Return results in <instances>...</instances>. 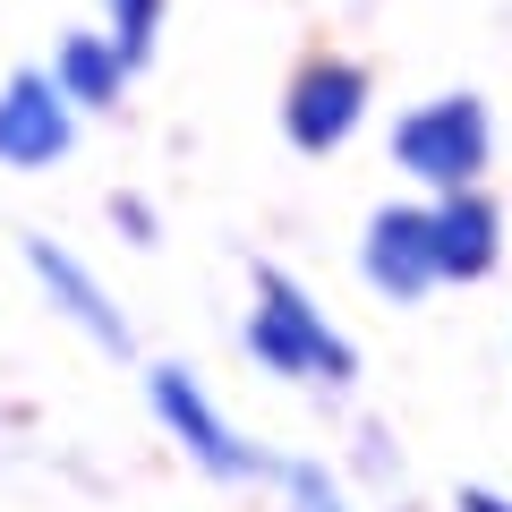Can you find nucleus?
<instances>
[{
  "mask_svg": "<svg viewBox=\"0 0 512 512\" xmlns=\"http://www.w3.org/2000/svg\"><path fill=\"white\" fill-rule=\"evenodd\" d=\"M239 342H248V359L265 367V376H282V384H308V393H350V384H359V350L333 333V316L316 308L282 265H256V308H248V325H239Z\"/></svg>",
  "mask_w": 512,
  "mask_h": 512,
  "instance_id": "obj_1",
  "label": "nucleus"
},
{
  "mask_svg": "<svg viewBox=\"0 0 512 512\" xmlns=\"http://www.w3.org/2000/svg\"><path fill=\"white\" fill-rule=\"evenodd\" d=\"M487 154H495V120H487L478 94H436V103L402 111V128H393V163H402L410 180H427L436 197L478 188Z\"/></svg>",
  "mask_w": 512,
  "mask_h": 512,
  "instance_id": "obj_2",
  "label": "nucleus"
},
{
  "mask_svg": "<svg viewBox=\"0 0 512 512\" xmlns=\"http://www.w3.org/2000/svg\"><path fill=\"white\" fill-rule=\"evenodd\" d=\"M146 410L171 427V436H180V453L197 461L205 478H256V470H265V453H256V444L239 436L231 419H222V402L205 393L197 367L154 359V367H146Z\"/></svg>",
  "mask_w": 512,
  "mask_h": 512,
  "instance_id": "obj_3",
  "label": "nucleus"
},
{
  "mask_svg": "<svg viewBox=\"0 0 512 512\" xmlns=\"http://www.w3.org/2000/svg\"><path fill=\"white\" fill-rule=\"evenodd\" d=\"M367 69L359 60H308V69L291 77V94H282V137H291L299 154H333L350 137V128L367 120Z\"/></svg>",
  "mask_w": 512,
  "mask_h": 512,
  "instance_id": "obj_4",
  "label": "nucleus"
},
{
  "mask_svg": "<svg viewBox=\"0 0 512 512\" xmlns=\"http://www.w3.org/2000/svg\"><path fill=\"white\" fill-rule=\"evenodd\" d=\"M77 146V111L52 94L43 69H9L0 77V163L9 171H52Z\"/></svg>",
  "mask_w": 512,
  "mask_h": 512,
  "instance_id": "obj_5",
  "label": "nucleus"
},
{
  "mask_svg": "<svg viewBox=\"0 0 512 512\" xmlns=\"http://www.w3.org/2000/svg\"><path fill=\"white\" fill-rule=\"evenodd\" d=\"M359 274L376 299L410 308L436 291V248H427V205H376L359 231Z\"/></svg>",
  "mask_w": 512,
  "mask_h": 512,
  "instance_id": "obj_6",
  "label": "nucleus"
},
{
  "mask_svg": "<svg viewBox=\"0 0 512 512\" xmlns=\"http://www.w3.org/2000/svg\"><path fill=\"white\" fill-rule=\"evenodd\" d=\"M18 248H26V265H35V282H43V299H52V308L69 316V325L86 333L94 350H111V359H128V350H137V333H128V316H120V299H111L103 282H94L86 265H77L69 248H60V239H43V231H26Z\"/></svg>",
  "mask_w": 512,
  "mask_h": 512,
  "instance_id": "obj_7",
  "label": "nucleus"
},
{
  "mask_svg": "<svg viewBox=\"0 0 512 512\" xmlns=\"http://www.w3.org/2000/svg\"><path fill=\"white\" fill-rule=\"evenodd\" d=\"M427 248H436V282H487L504 265V205L487 188H453L427 205Z\"/></svg>",
  "mask_w": 512,
  "mask_h": 512,
  "instance_id": "obj_8",
  "label": "nucleus"
},
{
  "mask_svg": "<svg viewBox=\"0 0 512 512\" xmlns=\"http://www.w3.org/2000/svg\"><path fill=\"white\" fill-rule=\"evenodd\" d=\"M43 77H52V94H60L69 111H111V103L128 94L120 52H111L103 35H86V26H69V35L52 43V69H43Z\"/></svg>",
  "mask_w": 512,
  "mask_h": 512,
  "instance_id": "obj_9",
  "label": "nucleus"
},
{
  "mask_svg": "<svg viewBox=\"0 0 512 512\" xmlns=\"http://www.w3.org/2000/svg\"><path fill=\"white\" fill-rule=\"evenodd\" d=\"M103 43L120 52V69H154V43H163V0H103Z\"/></svg>",
  "mask_w": 512,
  "mask_h": 512,
  "instance_id": "obj_10",
  "label": "nucleus"
},
{
  "mask_svg": "<svg viewBox=\"0 0 512 512\" xmlns=\"http://www.w3.org/2000/svg\"><path fill=\"white\" fill-rule=\"evenodd\" d=\"M265 470H274V487H282V504H291V512H359L325 461H265Z\"/></svg>",
  "mask_w": 512,
  "mask_h": 512,
  "instance_id": "obj_11",
  "label": "nucleus"
},
{
  "mask_svg": "<svg viewBox=\"0 0 512 512\" xmlns=\"http://www.w3.org/2000/svg\"><path fill=\"white\" fill-rule=\"evenodd\" d=\"M359 444H367V478H376L384 495H402V453H393V436H384L376 419H359Z\"/></svg>",
  "mask_w": 512,
  "mask_h": 512,
  "instance_id": "obj_12",
  "label": "nucleus"
},
{
  "mask_svg": "<svg viewBox=\"0 0 512 512\" xmlns=\"http://www.w3.org/2000/svg\"><path fill=\"white\" fill-rule=\"evenodd\" d=\"M111 231H120L128 248H154V239H163V222H154L137 197H111Z\"/></svg>",
  "mask_w": 512,
  "mask_h": 512,
  "instance_id": "obj_13",
  "label": "nucleus"
},
{
  "mask_svg": "<svg viewBox=\"0 0 512 512\" xmlns=\"http://www.w3.org/2000/svg\"><path fill=\"white\" fill-rule=\"evenodd\" d=\"M453 504H461V512H512V495H495V487H461Z\"/></svg>",
  "mask_w": 512,
  "mask_h": 512,
  "instance_id": "obj_14",
  "label": "nucleus"
}]
</instances>
